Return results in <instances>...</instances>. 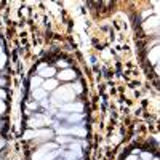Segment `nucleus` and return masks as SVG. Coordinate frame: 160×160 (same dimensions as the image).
I'll return each mask as SVG.
<instances>
[{
  "label": "nucleus",
  "mask_w": 160,
  "mask_h": 160,
  "mask_svg": "<svg viewBox=\"0 0 160 160\" xmlns=\"http://www.w3.org/2000/svg\"><path fill=\"white\" fill-rule=\"evenodd\" d=\"M77 75H75V72L72 71V69H69V68H66V69H62L59 74H58V78L59 80H62V82H69V80H74Z\"/></svg>",
  "instance_id": "f257e3e1"
},
{
  "label": "nucleus",
  "mask_w": 160,
  "mask_h": 160,
  "mask_svg": "<svg viewBox=\"0 0 160 160\" xmlns=\"http://www.w3.org/2000/svg\"><path fill=\"white\" fill-rule=\"evenodd\" d=\"M0 55H2V48H0Z\"/></svg>",
  "instance_id": "f8f14e48"
},
{
  "label": "nucleus",
  "mask_w": 160,
  "mask_h": 160,
  "mask_svg": "<svg viewBox=\"0 0 160 160\" xmlns=\"http://www.w3.org/2000/svg\"><path fill=\"white\" fill-rule=\"evenodd\" d=\"M5 98H7V93H5V90L0 88V101H3Z\"/></svg>",
  "instance_id": "6e6552de"
},
{
  "label": "nucleus",
  "mask_w": 160,
  "mask_h": 160,
  "mask_svg": "<svg viewBox=\"0 0 160 160\" xmlns=\"http://www.w3.org/2000/svg\"><path fill=\"white\" fill-rule=\"evenodd\" d=\"M5 83H7V80L5 78H0V87H3Z\"/></svg>",
  "instance_id": "9b49d317"
},
{
  "label": "nucleus",
  "mask_w": 160,
  "mask_h": 160,
  "mask_svg": "<svg viewBox=\"0 0 160 160\" xmlns=\"http://www.w3.org/2000/svg\"><path fill=\"white\" fill-rule=\"evenodd\" d=\"M42 83H43V78H42V77H38V75L31 78V88H32V90L40 88V87H42Z\"/></svg>",
  "instance_id": "39448f33"
},
{
  "label": "nucleus",
  "mask_w": 160,
  "mask_h": 160,
  "mask_svg": "<svg viewBox=\"0 0 160 160\" xmlns=\"http://www.w3.org/2000/svg\"><path fill=\"white\" fill-rule=\"evenodd\" d=\"M47 96H48V93H47L43 88H35V90H32V98L37 99V101H43V99H47Z\"/></svg>",
  "instance_id": "20e7f679"
},
{
  "label": "nucleus",
  "mask_w": 160,
  "mask_h": 160,
  "mask_svg": "<svg viewBox=\"0 0 160 160\" xmlns=\"http://www.w3.org/2000/svg\"><path fill=\"white\" fill-rule=\"evenodd\" d=\"M3 66H5V56H3V55H0V69H2Z\"/></svg>",
  "instance_id": "1a4fd4ad"
},
{
  "label": "nucleus",
  "mask_w": 160,
  "mask_h": 160,
  "mask_svg": "<svg viewBox=\"0 0 160 160\" xmlns=\"http://www.w3.org/2000/svg\"><path fill=\"white\" fill-rule=\"evenodd\" d=\"M56 74V69L55 68H45V66H40V74L38 77L42 78H53V75Z\"/></svg>",
  "instance_id": "7ed1b4c3"
},
{
  "label": "nucleus",
  "mask_w": 160,
  "mask_h": 160,
  "mask_svg": "<svg viewBox=\"0 0 160 160\" xmlns=\"http://www.w3.org/2000/svg\"><path fill=\"white\" fill-rule=\"evenodd\" d=\"M5 109H7L5 102H3V101H0V114H3V112H5Z\"/></svg>",
  "instance_id": "0eeeda50"
},
{
  "label": "nucleus",
  "mask_w": 160,
  "mask_h": 160,
  "mask_svg": "<svg viewBox=\"0 0 160 160\" xmlns=\"http://www.w3.org/2000/svg\"><path fill=\"white\" fill-rule=\"evenodd\" d=\"M40 88H43L47 93L56 90L58 88V80L56 78H47V80H43V83H42V87H40Z\"/></svg>",
  "instance_id": "f03ea898"
},
{
  "label": "nucleus",
  "mask_w": 160,
  "mask_h": 160,
  "mask_svg": "<svg viewBox=\"0 0 160 160\" xmlns=\"http://www.w3.org/2000/svg\"><path fill=\"white\" fill-rule=\"evenodd\" d=\"M152 21H154V28H157V21H158V18H157V16H154V18H152ZM144 28H146V31H151V24H149V21L144 24Z\"/></svg>",
  "instance_id": "423d86ee"
},
{
  "label": "nucleus",
  "mask_w": 160,
  "mask_h": 160,
  "mask_svg": "<svg viewBox=\"0 0 160 160\" xmlns=\"http://www.w3.org/2000/svg\"><path fill=\"white\" fill-rule=\"evenodd\" d=\"M37 108H38L37 102H29V109H37Z\"/></svg>",
  "instance_id": "9d476101"
}]
</instances>
